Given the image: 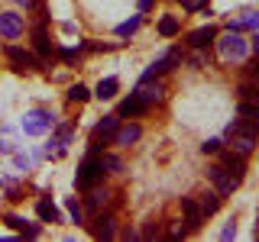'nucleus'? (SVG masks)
Segmentation results:
<instances>
[{
	"mask_svg": "<svg viewBox=\"0 0 259 242\" xmlns=\"http://www.w3.org/2000/svg\"><path fill=\"white\" fill-rule=\"evenodd\" d=\"M88 97H91V91H88L84 84H71V87H68V100H78V103H84Z\"/></svg>",
	"mask_w": 259,
	"mask_h": 242,
	"instance_id": "nucleus-24",
	"label": "nucleus"
},
{
	"mask_svg": "<svg viewBox=\"0 0 259 242\" xmlns=\"http://www.w3.org/2000/svg\"><path fill=\"white\" fill-rule=\"evenodd\" d=\"M256 145V136L249 133H233V152H240V155H249Z\"/></svg>",
	"mask_w": 259,
	"mask_h": 242,
	"instance_id": "nucleus-16",
	"label": "nucleus"
},
{
	"mask_svg": "<svg viewBox=\"0 0 259 242\" xmlns=\"http://www.w3.org/2000/svg\"><path fill=\"white\" fill-rule=\"evenodd\" d=\"M240 23H243V29H246V26H253V29H259V13H256V10H253V13H246V16H243Z\"/></svg>",
	"mask_w": 259,
	"mask_h": 242,
	"instance_id": "nucleus-29",
	"label": "nucleus"
},
{
	"mask_svg": "<svg viewBox=\"0 0 259 242\" xmlns=\"http://www.w3.org/2000/svg\"><path fill=\"white\" fill-rule=\"evenodd\" d=\"M253 48H256V52H259V32H256V39H253Z\"/></svg>",
	"mask_w": 259,
	"mask_h": 242,
	"instance_id": "nucleus-38",
	"label": "nucleus"
},
{
	"mask_svg": "<svg viewBox=\"0 0 259 242\" xmlns=\"http://www.w3.org/2000/svg\"><path fill=\"white\" fill-rule=\"evenodd\" d=\"M240 94L246 103H256L259 107V81H249V84H240Z\"/></svg>",
	"mask_w": 259,
	"mask_h": 242,
	"instance_id": "nucleus-20",
	"label": "nucleus"
},
{
	"mask_svg": "<svg viewBox=\"0 0 259 242\" xmlns=\"http://www.w3.org/2000/svg\"><path fill=\"white\" fill-rule=\"evenodd\" d=\"M217 52H221L224 62H243L249 52V42L240 36V32H227L224 39H217Z\"/></svg>",
	"mask_w": 259,
	"mask_h": 242,
	"instance_id": "nucleus-1",
	"label": "nucleus"
},
{
	"mask_svg": "<svg viewBox=\"0 0 259 242\" xmlns=\"http://www.w3.org/2000/svg\"><path fill=\"white\" fill-rule=\"evenodd\" d=\"M113 136H117V145H130V142H136L143 136V129L136 126V123H126V126H120Z\"/></svg>",
	"mask_w": 259,
	"mask_h": 242,
	"instance_id": "nucleus-11",
	"label": "nucleus"
},
{
	"mask_svg": "<svg viewBox=\"0 0 259 242\" xmlns=\"http://www.w3.org/2000/svg\"><path fill=\"white\" fill-rule=\"evenodd\" d=\"M149 110V103L143 100V97H136V94H130L123 103H120V116H140V113Z\"/></svg>",
	"mask_w": 259,
	"mask_h": 242,
	"instance_id": "nucleus-9",
	"label": "nucleus"
},
{
	"mask_svg": "<svg viewBox=\"0 0 259 242\" xmlns=\"http://www.w3.org/2000/svg\"><path fill=\"white\" fill-rule=\"evenodd\" d=\"M233 236H237V226L227 223V226H224V232H221V239H233Z\"/></svg>",
	"mask_w": 259,
	"mask_h": 242,
	"instance_id": "nucleus-31",
	"label": "nucleus"
},
{
	"mask_svg": "<svg viewBox=\"0 0 259 242\" xmlns=\"http://www.w3.org/2000/svg\"><path fill=\"white\" fill-rule=\"evenodd\" d=\"M217 39V29L214 26H201V29H194V32H188V45L191 48H204V45H210Z\"/></svg>",
	"mask_w": 259,
	"mask_h": 242,
	"instance_id": "nucleus-8",
	"label": "nucleus"
},
{
	"mask_svg": "<svg viewBox=\"0 0 259 242\" xmlns=\"http://www.w3.org/2000/svg\"><path fill=\"white\" fill-rule=\"evenodd\" d=\"M104 197H107V191H91V194L84 197V207H88V210H97V207H101V200H104Z\"/></svg>",
	"mask_w": 259,
	"mask_h": 242,
	"instance_id": "nucleus-26",
	"label": "nucleus"
},
{
	"mask_svg": "<svg viewBox=\"0 0 259 242\" xmlns=\"http://www.w3.org/2000/svg\"><path fill=\"white\" fill-rule=\"evenodd\" d=\"M101 177H104V165H101V158H97L94 152H91V155L84 158V165H81V171H78V177H75V184H78L81 191H88V188H94Z\"/></svg>",
	"mask_w": 259,
	"mask_h": 242,
	"instance_id": "nucleus-2",
	"label": "nucleus"
},
{
	"mask_svg": "<svg viewBox=\"0 0 259 242\" xmlns=\"http://www.w3.org/2000/svg\"><path fill=\"white\" fill-rule=\"evenodd\" d=\"M201 4H204V0H182V7H185V10H198Z\"/></svg>",
	"mask_w": 259,
	"mask_h": 242,
	"instance_id": "nucleus-34",
	"label": "nucleus"
},
{
	"mask_svg": "<svg viewBox=\"0 0 259 242\" xmlns=\"http://www.w3.org/2000/svg\"><path fill=\"white\" fill-rule=\"evenodd\" d=\"M7 55L13 58L16 71H26V65L32 62V55H29V52H23V48H16V45H7Z\"/></svg>",
	"mask_w": 259,
	"mask_h": 242,
	"instance_id": "nucleus-18",
	"label": "nucleus"
},
{
	"mask_svg": "<svg viewBox=\"0 0 259 242\" xmlns=\"http://www.w3.org/2000/svg\"><path fill=\"white\" fill-rule=\"evenodd\" d=\"M140 23H143V20H140V16H133V20H126V23H120V26H117V36H123V39H126V36H133V32H136V29H140Z\"/></svg>",
	"mask_w": 259,
	"mask_h": 242,
	"instance_id": "nucleus-22",
	"label": "nucleus"
},
{
	"mask_svg": "<svg viewBox=\"0 0 259 242\" xmlns=\"http://www.w3.org/2000/svg\"><path fill=\"white\" fill-rule=\"evenodd\" d=\"M20 32H23V16H20V13H13V10L0 13V36L16 39Z\"/></svg>",
	"mask_w": 259,
	"mask_h": 242,
	"instance_id": "nucleus-6",
	"label": "nucleus"
},
{
	"mask_svg": "<svg viewBox=\"0 0 259 242\" xmlns=\"http://www.w3.org/2000/svg\"><path fill=\"white\" fill-rule=\"evenodd\" d=\"M136 4H140V10H149V7H152V0H136Z\"/></svg>",
	"mask_w": 259,
	"mask_h": 242,
	"instance_id": "nucleus-36",
	"label": "nucleus"
},
{
	"mask_svg": "<svg viewBox=\"0 0 259 242\" xmlns=\"http://www.w3.org/2000/svg\"><path fill=\"white\" fill-rule=\"evenodd\" d=\"M117 123H120L117 116H104L101 123H97V129H94V142H101V139H107V136H113V133H117Z\"/></svg>",
	"mask_w": 259,
	"mask_h": 242,
	"instance_id": "nucleus-15",
	"label": "nucleus"
},
{
	"mask_svg": "<svg viewBox=\"0 0 259 242\" xmlns=\"http://www.w3.org/2000/svg\"><path fill=\"white\" fill-rule=\"evenodd\" d=\"M159 32H162V36H175V32H178V20H175V16H162V20H159Z\"/></svg>",
	"mask_w": 259,
	"mask_h": 242,
	"instance_id": "nucleus-23",
	"label": "nucleus"
},
{
	"mask_svg": "<svg viewBox=\"0 0 259 242\" xmlns=\"http://www.w3.org/2000/svg\"><path fill=\"white\" fill-rule=\"evenodd\" d=\"M13 161H16V168H29L32 165V158H26V155H16Z\"/></svg>",
	"mask_w": 259,
	"mask_h": 242,
	"instance_id": "nucleus-33",
	"label": "nucleus"
},
{
	"mask_svg": "<svg viewBox=\"0 0 259 242\" xmlns=\"http://www.w3.org/2000/svg\"><path fill=\"white\" fill-rule=\"evenodd\" d=\"M217 210H221V194H214V191L201 194V213L210 216V213H217Z\"/></svg>",
	"mask_w": 259,
	"mask_h": 242,
	"instance_id": "nucleus-17",
	"label": "nucleus"
},
{
	"mask_svg": "<svg viewBox=\"0 0 259 242\" xmlns=\"http://www.w3.org/2000/svg\"><path fill=\"white\" fill-rule=\"evenodd\" d=\"M101 165H104V168H110V171H120V168H123V161H120L117 155H104V158H101Z\"/></svg>",
	"mask_w": 259,
	"mask_h": 242,
	"instance_id": "nucleus-27",
	"label": "nucleus"
},
{
	"mask_svg": "<svg viewBox=\"0 0 259 242\" xmlns=\"http://www.w3.org/2000/svg\"><path fill=\"white\" fill-rule=\"evenodd\" d=\"M36 213H39V220H42V223H59V220H62L59 207H55L49 197H42V200L36 204Z\"/></svg>",
	"mask_w": 259,
	"mask_h": 242,
	"instance_id": "nucleus-10",
	"label": "nucleus"
},
{
	"mask_svg": "<svg viewBox=\"0 0 259 242\" xmlns=\"http://www.w3.org/2000/svg\"><path fill=\"white\" fill-rule=\"evenodd\" d=\"M256 236H259V226H256Z\"/></svg>",
	"mask_w": 259,
	"mask_h": 242,
	"instance_id": "nucleus-39",
	"label": "nucleus"
},
{
	"mask_svg": "<svg viewBox=\"0 0 259 242\" xmlns=\"http://www.w3.org/2000/svg\"><path fill=\"white\" fill-rule=\"evenodd\" d=\"M136 97H143L146 103H156V100H162V87H159V84H149V81H140Z\"/></svg>",
	"mask_w": 259,
	"mask_h": 242,
	"instance_id": "nucleus-13",
	"label": "nucleus"
},
{
	"mask_svg": "<svg viewBox=\"0 0 259 242\" xmlns=\"http://www.w3.org/2000/svg\"><path fill=\"white\" fill-rule=\"evenodd\" d=\"M32 39H36V48H39L42 55L52 52V42H49V32H46V26H39L36 32H32Z\"/></svg>",
	"mask_w": 259,
	"mask_h": 242,
	"instance_id": "nucleus-21",
	"label": "nucleus"
},
{
	"mask_svg": "<svg viewBox=\"0 0 259 242\" xmlns=\"http://www.w3.org/2000/svg\"><path fill=\"white\" fill-rule=\"evenodd\" d=\"M224 168L240 181V177H243V168H246V165H243V155H240V152H227V155H224Z\"/></svg>",
	"mask_w": 259,
	"mask_h": 242,
	"instance_id": "nucleus-14",
	"label": "nucleus"
},
{
	"mask_svg": "<svg viewBox=\"0 0 259 242\" xmlns=\"http://www.w3.org/2000/svg\"><path fill=\"white\" fill-rule=\"evenodd\" d=\"M182 210H185V223H188V232L201 229V220H204V213H201V207L194 204L191 197H182Z\"/></svg>",
	"mask_w": 259,
	"mask_h": 242,
	"instance_id": "nucleus-7",
	"label": "nucleus"
},
{
	"mask_svg": "<svg viewBox=\"0 0 259 242\" xmlns=\"http://www.w3.org/2000/svg\"><path fill=\"white\" fill-rule=\"evenodd\" d=\"M78 48H81V45H78ZM78 48H62V52H59V55H62V58H65V62H71V58H75V55H78Z\"/></svg>",
	"mask_w": 259,
	"mask_h": 242,
	"instance_id": "nucleus-32",
	"label": "nucleus"
},
{
	"mask_svg": "<svg viewBox=\"0 0 259 242\" xmlns=\"http://www.w3.org/2000/svg\"><path fill=\"white\" fill-rule=\"evenodd\" d=\"M207 174H210V181L217 184V194H221V197H227V194H233V188L240 184L233 174H227V168H224V165H210V168H207Z\"/></svg>",
	"mask_w": 259,
	"mask_h": 242,
	"instance_id": "nucleus-5",
	"label": "nucleus"
},
{
	"mask_svg": "<svg viewBox=\"0 0 259 242\" xmlns=\"http://www.w3.org/2000/svg\"><path fill=\"white\" fill-rule=\"evenodd\" d=\"M68 213H71L75 223H84V204H78L75 197H68Z\"/></svg>",
	"mask_w": 259,
	"mask_h": 242,
	"instance_id": "nucleus-25",
	"label": "nucleus"
},
{
	"mask_svg": "<svg viewBox=\"0 0 259 242\" xmlns=\"http://www.w3.org/2000/svg\"><path fill=\"white\" fill-rule=\"evenodd\" d=\"M52 113L49 110H32V113H26V119H23V133L26 136H42L46 129H52Z\"/></svg>",
	"mask_w": 259,
	"mask_h": 242,
	"instance_id": "nucleus-3",
	"label": "nucleus"
},
{
	"mask_svg": "<svg viewBox=\"0 0 259 242\" xmlns=\"http://www.w3.org/2000/svg\"><path fill=\"white\" fill-rule=\"evenodd\" d=\"M4 223L10 226V229H20V232H26V223H23L20 216H4Z\"/></svg>",
	"mask_w": 259,
	"mask_h": 242,
	"instance_id": "nucleus-28",
	"label": "nucleus"
},
{
	"mask_svg": "<svg viewBox=\"0 0 259 242\" xmlns=\"http://www.w3.org/2000/svg\"><path fill=\"white\" fill-rule=\"evenodd\" d=\"M117 87H120V81H117V78H104L101 84H97L94 97H101V100H110V97L117 94Z\"/></svg>",
	"mask_w": 259,
	"mask_h": 242,
	"instance_id": "nucleus-19",
	"label": "nucleus"
},
{
	"mask_svg": "<svg viewBox=\"0 0 259 242\" xmlns=\"http://www.w3.org/2000/svg\"><path fill=\"white\" fill-rule=\"evenodd\" d=\"M16 4H20V7H32V4H36V0H16Z\"/></svg>",
	"mask_w": 259,
	"mask_h": 242,
	"instance_id": "nucleus-37",
	"label": "nucleus"
},
{
	"mask_svg": "<svg viewBox=\"0 0 259 242\" xmlns=\"http://www.w3.org/2000/svg\"><path fill=\"white\" fill-rule=\"evenodd\" d=\"M10 152H13V145H10V142H0V155H10Z\"/></svg>",
	"mask_w": 259,
	"mask_h": 242,
	"instance_id": "nucleus-35",
	"label": "nucleus"
},
{
	"mask_svg": "<svg viewBox=\"0 0 259 242\" xmlns=\"http://www.w3.org/2000/svg\"><path fill=\"white\" fill-rule=\"evenodd\" d=\"M178 58H182V52H178V48H168L162 58H156V62L149 65V68L143 71V81H152L156 75H165V71H172L175 65H178Z\"/></svg>",
	"mask_w": 259,
	"mask_h": 242,
	"instance_id": "nucleus-4",
	"label": "nucleus"
},
{
	"mask_svg": "<svg viewBox=\"0 0 259 242\" xmlns=\"http://www.w3.org/2000/svg\"><path fill=\"white\" fill-rule=\"evenodd\" d=\"M91 232H94V239H113V232H117L113 229V216H97Z\"/></svg>",
	"mask_w": 259,
	"mask_h": 242,
	"instance_id": "nucleus-12",
	"label": "nucleus"
},
{
	"mask_svg": "<svg viewBox=\"0 0 259 242\" xmlns=\"http://www.w3.org/2000/svg\"><path fill=\"white\" fill-rule=\"evenodd\" d=\"M201 152H221V139H204V145H201Z\"/></svg>",
	"mask_w": 259,
	"mask_h": 242,
	"instance_id": "nucleus-30",
	"label": "nucleus"
}]
</instances>
